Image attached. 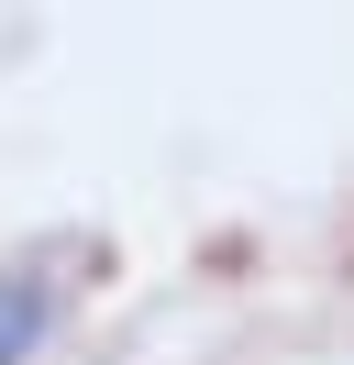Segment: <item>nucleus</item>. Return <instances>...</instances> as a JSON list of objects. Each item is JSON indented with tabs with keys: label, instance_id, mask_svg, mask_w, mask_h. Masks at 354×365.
<instances>
[{
	"label": "nucleus",
	"instance_id": "nucleus-1",
	"mask_svg": "<svg viewBox=\"0 0 354 365\" xmlns=\"http://www.w3.org/2000/svg\"><path fill=\"white\" fill-rule=\"evenodd\" d=\"M44 310H56V288H44V277H11V288H0V365H22V354H34Z\"/></svg>",
	"mask_w": 354,
	"mask_h": 365
}]
</instances>
